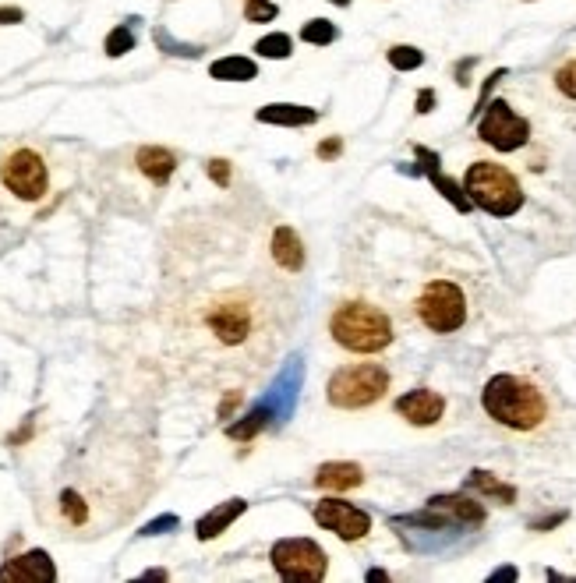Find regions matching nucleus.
<instances>
[{"instance_id": "f257e3e1", "label": "nucleus", "mask_w": 576, "mask_h": 583, "mask_svg": "<svg viewBox=\"0 0 576 583\" xmlns=\"http://www.w3.org/2000/svg\"><path fill=\"white\" fill-rule=\"evenodd\" d=\"M481 407L495 424L516 435H534L552 421V400L545 389L527 375H513V371H502L485 382Z\"/></svg>"}, {"instance_id": "f03ea898", "label": "nucleus", "mask_w": 576, "mask_h": 583, "mask_svg": "<svg viewBox=\"0 0 576 583\" xmlns=\"http://www.w3.org/2000/svg\"><path fill=\"white\" fill-rule=\"evenodd\" d=\"M329 333L350 354H382L393 343V318L372 301H340L329 315Z\"/></svg>"}, {"instance_id": "7ed1b4c3", "label": "nucleus", "mask_w": 576, "mask_h": 583, "mask_svg": "<svg viewBox=\"0 0 576 583\" xmlns=\"http://www.w3.org/2000/svg\"><path fill=\"white\" fill-rule=\"evenodd\" d=\"M463 191H467V198L478 209H485L488 216H499V220L516 216L523 209V188L516 181V174L492 163V159L470 163L467 174H463Z\"/></svg>"}, {"instance_id": "20e7f679", "label": "nucleus", "mask_w": 576, "mask_h": 583, "mask_svg": "<svg viewBox=\"0 0 576 583\" xmlns=\"http://www.w3.org/2000/svg\"><path fill=\"white\" fill-rule=\"evenodd\" d=\"M386 393H389V371L372 361L343 364V368L333 371V379H329V386H326V400H329V407H336V410L375 407Z\"/></svg>"}, {"instance_id": "39448f33", "label": "nucleus", "mask_w": 576, "mask_h": 583, "mask_svg": "<svg viewBox=\"0 0 576 583\" xmlns=\"http://www.w3.org/2000/svg\"><path fill=\"white\" fill-rule=\"evenodd\" d=\"M417 318L425 322V329L439 336H449L456 329L467 326V294L456 287L453 280H432L417 294Z\"/></svg>"}, {"instance_id": "423d86ee", "label": "nucleus", "mask_w": 576, "mask_h": 583, "mask_svg": "<svg viewBox=\"0 0 576 583\" xmlns=\"http://www.w3.org/2000/svg\"><path fill=\"white\" fill-rule=\"evenodd\" d=\"M276 573L290 583H319L329 569V559L311 538H283L269 552Z\"/></svg>"}, {"instance_id": "0eeeda50", "label": "nucleus", "mask_w": 576, "mask_h": 583, "mask_svg": "<svg viewBox=\"0 0 576 583\" xmlns=\"http://www.w3.org/2000/svg\"><path fill=\"white\" fill-rule=\"evenodd\" d=\"M205 326L223 347H241L255 333V304L244 294H227L220 301L209 304L205 311Z\"/></svg>"}, {"instance_id": "6e6552de", "label": "nucleus", "mask_w": 576, "mask_h": 583, "mask_svg": "<svg viewBox=\"0 0 576 583\" xmlns=\"http://www.w3.org/2000/svg\"><path fill=\"white\" fill-rule=\"evenodd\" d=\"M478 138L495 152H516L531 142V121L520 117L506 99H492L478 121Z\"/></svg>"}, {"instance_id": "1a4fd4ad", "label": "nucleus", "mask_w": 576, "mask_h": 583, "mask_svg": "<svg viewBox=\"0 0 576 583\" xmlns=\"http://www.w3.org/2000/svg\"><path fill=\"white\" fill-rule=\"evenodd\" d=\"M0 181L22 202H39L50 188V174H46V163L39 152L32 149H18L11 152L4 163H0Z\"/></svg>"}, {"instance_id": "9d476101", "label": "nucleus", "mask_w": 576, "mask_h": 583, "mask_svg": "<svg viewBox=\"0 0 576 583\" xmlns=\"http://www.w3.org/2000/svg\"><path fill=\"white\" fill-rule=\"evenodd\" d=\"M315 523L333 530L340 541H361V538H368V530H372V516L343 499L315 502Z\"/></svg>"}, {"instance_id": "9b49d317", "label": "nucleus", "mask_w": 576, "mask_h": 583, "mask_svg": "<svg viewBox=\"0 0 576 583\" xmlns=\"http://www.w3.org/2000/svg\"><path fill=\"white\" fill-rule=\"evenodd\" d=\"M396 414L414 428H432L446 417V396L435 389H410L396 400Z\"/></svg>"}, {"instance_id": "f8f14e48", "label": "nucleus", "mask_w": 576, "mask_h": 583, "mask_svg": "<svg viewBox=\"0 0 576 583\" xmlns=\"http://www.w3.org/2000/svg\"><path fill=\"white\" fill-rule=\"evenodd\" d=\"M54 580H57V566L43 548H32V552L18 555V559L0 566V583H54Z\"/></svg>"}, {"instance_id": "ddd939ff", "label": "nucleus", "mask_w": 576, "mask_h": 583, "mask_svg": "<svg viewBox=\"0 0 576 583\" xmlns=\"http://www.w3.org/2000/svg\"><path fill=\"white\" fill-rule=\"evenodd\" d=\"M428 509L439 513L446 523H460V527H478V523H485V506L474 502L470 495H435V499H428Z\"/></svg>"}, {"instance_id": "4468645a", "label": "nucleus", "mask_w": 576, "mask_h": 583, "mask_svg": "<svg viewBox=\"0 0 576 583\" xmlns=\"http://www.w3.org/2000/svg\"><path fill=\"white\" fill-rule=\"evenodd\" d=\"M248 509V502L244 499H227V502H220L216 509H209V513L202 516V520L195 523V538L198 541H213V538H220L223 530L230 527V523L237 520V516Z\"/></svg>"}, {"instance_id": "2eb2a0df", "label": "nucleus", "mask_w": 576, "mask_h": 583, "mask_svg": "<svg viewBox=\"0 0 576 583\" xmlns=\"http://www.w3.org/2000/svg\"><path fill=\"white\" fill-rule=\"evenodd\" d=\"M414 152H417L421 159H425V174L432 177V184L439 188V195H442V198H449V202L456 205V212H470V205H474V202H470L467 191H463L460 184L453 181V177L442 174V170H439V156H435L432 149H421V145H417Z\"/></svg>"}, {"instance_id": "dca6fc26", "label": "nucleus", "mask_w": 576, "mask_h": 583, "mask_svg": "<svg viewBox=\"0 0 576 583\" xmlns=\"http://www.w3.org/2000/svg\"><path fill=\"white\" fill-rule=\"evenodd\" d=\"M361 481H364V470L347 460L322 463L319 474H315V485H319L322 492H347V488H357Z\"/></svg>"}, {"instance_id": "f3484780", "label": "nucleus", "mask_w": 576, "mask_h": 583, "mask_svg": "<svg viewBox=\"0 0 576 583\" xmlns=\"http://www.w3.org/2000/svg\"><path fill=\"white\" fill-rule=\"evenodd\" d=\"M138 170L149 177L152 184H167L177 170V156L170 149H160V145H142L135 156Z\"/></svg>"}, {"instance_id": "a211bd4d", "label": "nucleus", "mask_w": 576, "mask_h": 583, "mask_svg": "<svg viewBox=\"0 0 576 583\" xmlns=\"http://www.w3.org/2000/svg\"><path fill=\"white\" fill-rule=\"evenodd\" d=\"M255 117L258 124H280V128H301V124L319 121V114L311 106H297V103H269Z\"/></svg>"}, {"instance_id": "6ab92c4d", "label": "nucleus", "mask_w": 576, "mask_h": 583, "mask_svg": "<svg viewBox=\"0 0 576 583\" xmlns=\"http://www.w3.org/2000/svg\"><path fill=\"white\" fill-rule=\"evenodd\" d=\"M273 262L287 273H301L304 269V244L294 227H280L273 234Z\"/></svg>"}, {"instance_id": "aec40b11", "label": "nucleus", "mask_w": 576, "mask_h": 583, "mask_svg": "<svg viewBox=\"0 0 576 583\" xmlns=\"http://www.w3.org/2000/svg\"><path fill=\"white\" fill-rule=\"evenodd\" d=\"M463 488H467V492L485 495V499L502 502V506H513L516 502V488L506 485V481H499L495 474H488V470H470L467 481H463Z\"/></svg>"}, {"instance_id": "412c9836", "label": "nucleus", "mask_w": 576, "mask_h": 583, "mask_svg": "<svg viewBox=\"0 0 576 583\" xmlns=\"http://www.w3.org/2000/svg\"><path fill=\"white\" fill-rule=\"evenodd\" d=\"M209 75L216 82H251V78H258V64L248 57H220V61H213Z\"/></svg>"}, {"instance_id": "4be33fe9", "label": "nucleus", "mask_w": 576, "mask_h": 583, "mask_svg": "<svg viewBox=\"0 0 576 583\" xmlns=\"http://www.w3.org/2000/svg\"><path fill=\"white\" fill-rule=\"evenodd\" d=\"M269 414H273V407H269V403H262V407H255V410H251V414L244 417V421L230 424V428H227V435H230V439H237V442H248V439H255V435L262 432V428H266V424H269ZM273 417H276V414H273Z\"/></svg>"}, {"instance_id": "5701e85b", "label": "nucleus", "mask_w": 576, "mask_h": 583, "mask_svg": "<svg viewBox=\"0 0 576 583\" xmlns=\"http://www.w3.org/2000/svg\"><path fill=\"white\" fill-rule=\"evenodd\" d=\"M255 53H258V57H269V61H287L290 53H294V39L283 36V32H273V36L258 39Z\"/></svg>"}, {"instance_id": "b1692460", "label": "nucleus", "mask_w": 576, "mask_h": 583, "mask_svg": "<svg viewBox=\"0 0 576 583\" xmlns=\"http://www.w3.org/2000/svg\"><path fill=\"white\" fill-rule=\"evenodd\" d=\"M336 36H340V32H336V25L326 22V18H311V22L301 29V39L304 43H311V46H329Z\"/></svg>"}, {"instance_id": "393cba45", "label": "nucleus", "mask_w": 576, "mask_h": 583, "mask_svg": "<svg viewBox=\"0 0 576 583\" xmlns=\"http://www.w3.org/2000/svg\"><path fill=\"white\" fill-rule=\"evenodd\" d=\"M61 513L68 516V523H75V527H85L89 523V506H85V499L78 492H61Z\"/></svg>"}, {"instance_id": "a878e982", "label": "nucleus", "mask_w": 576, "mask_h": 583, "mask_svg": "<svg viewBox=\"0 0 576 583\" xmlns=\"http://www.w3.org/2000/svg\"><path fill=\"white\" fill-rule=\"evenodd\" d=\"M389 64H393L396 71H417L421 64H425V53L417 50V46H393L389 50Z\"/></svg>"}, {"instance_id": "bb28decb", "label": "nucleus", "mask_w": 576, "mask_h": 583, "mask_svg": "<svg viewBox=\"0 0 576 583\" xmlns=\"http://www.w3.org/2000/svg\"><path fill=\"white\" fill-rule=\"evenodd\" d=\"M103 50H107V57H124L128 50H135V32H131V25H117L107 36V43H103Z\"/></svg>"}, {"instance_id": "cd10ccee", "label": "nucleus", "mask_w": 576, "mask_h": 583, "mask_svg": "<svg viewBox=\"0 0 576 583\" xmlns=\"http://www.w3.org/2000/svg\"><path fill=\"white\" fill-rule=\"evenodd\" d=\"M280 8H276L273 0H244V18L255 25H266V22H276Z\"/></svg>"}, {"instance_id": "c85d7f7f", "label": "nucleus", "mask_w": 576, "mask_h": 583, "mask_svg": "<svg viewBox=\"0 0 576 583\" xmlns=\"http://www.w3.org/2000/svg\"><path fill=\"white\" fill-rule=\"evenodd\" d=\"M555 89L566 99H576V61H566L559 71H555Z\"/></svg>"}, {"instance_id": "c756f323", "label": "nucleus", "mask_w": 576, "mask_h": 583, "mask_svg": "<svg viewBox=\"0 0 576 583\" xmlns=\"http://www.w3.org/2000/svg\"><path fill=\"white\" fill-rule=\"evenodd\" d=\"M156 46H163L167 53H177V57H198V46L177 43V39H170L167 29H156Z\"/></svg>"}, {"instance_id": "7c9ffc66", "label": "nucleus", "mask_w": 576, "mask_h": 583, "mask_svg": "<svg viewBox=\"0 0 576 583\" xmlns=\"http://www.w3.org/2000/svg\"><path fill=\"white\" fill-rule=\"evenodd\" d=\"M205 174L213 177V181L220 184V188H227V184H230V163H227V159H209Z\"/></svg>"}, {"instance_id": "2f4dec72", "label": "nucleus", "mask_w": 576, "mask_h": 583, "mask_svg": "<svg viewBox=\"0 0 576 583\" xmlns=\"http://www.w3.org/2000/svg\"><path fill=\"white\" fill-rule=\"evenodd\" d=\"M170 527H177V516H160V520H152L149 527L142 530L145 538H149V534H167Z\"/></svg>"}, {"instance_id": "473e14b6", "label": "nucleus", "mask_w": 576, "mask_h": 583, "mask_svg": "<svg viewBox=\"0 0 576 583\" xmlns=\"http://www.w3.org/2000/svg\"><path fill=\"white\" fill-rule=\"evenodd\" d=\"M241 400H244L241 389H234V393H227V400L220 403V417H230V414H234V407H237V403H241Z\"/></svg>"}, {"instance_id": "72a5a7b5", "label": "nucleus", "mask_w": 576, "mask_h": 583, "mask_svg": "<svg viewBox=\"0 0 576 583\" xmlns=\"http://www.w3.org/2000/svg\"><path fill=\"white\" fill-rule=\"evenodd\" d=\"M432 103H435V92L425 89L421 96H417V114H432Z\"/></svg>"}, {"instance_id": "f704fd0d", "label": "nucleus", "mask_w": 576, "mask_h": 583, "mask_svg": "<svg viewBox=\"0 0 576 583\" xmlns=\"http://www.w3.org/2000/svg\"><path fill=\"white\" fill-rule=\"evenodd\" d=\"M22 8H0V25H15V22H22Z\"/></svg>"}, {"instance_id": "c9c22d12", "label": "nucleus", "mask_w": 576, "mask_h": 583, "mask_svg": "<svg viewBox=\"0 0 576 583\" xmlns=\"http://www.w3.org/2000/svg\"><path fill=\"white\" fill-rule=\"evenodd\" d=\"M336 152H340V142H336V138H333V142H322V145H319V156H322V159L336 156Z\"/></svg>"}, {"instance_id": "e433bc0d", "label": "nucleus", "mask_w": 576, "mask_h": 583, "mask_svg": "<svg viewBox=\"0 0 576 583\" xmlns=\"http://www.w3.org/2000/svg\"><path fill=\"white\" fill-rule=\"evenodd\" d=\"M492 580H516V569H495Z\"/></svg>"}, {"instance_id": "4c0bfd02", "label": "nucleus", "mask_w": 576, "mask_h": 583, "mask_svg": "<svg viewBox=\"0 0 576 583\" xmlns=\"http://www.w3.org/2000/svg\"><path fill=\"white\" fill-rule=\"evenodd\" d=\"M145 580H167V573H163V569H149V573H145Z\"/></svg>"}, {"instance_id": "58836bf2", "label": "nucleus", "mask_w": 576, "mask_h": 583, "mask_svg": "<svg viewBox=\"0 0 576 583\" xmlns=\"http://www.w3.org/2000/svg\"><path fill=\"white\" fill-rule=\"evenodd\" d=\"M333 4H340V8H347V4H350V0H333Z\"/></svg>"}]
</instances>
